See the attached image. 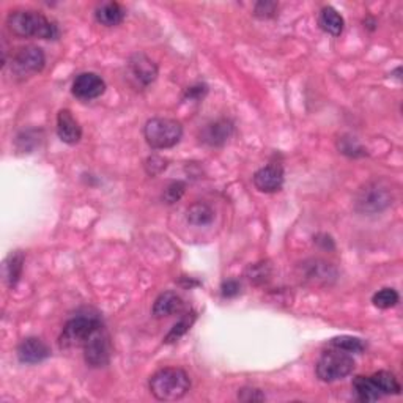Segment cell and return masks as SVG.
<instances>
[{"mask_svg": "<svg viewBox=\"0 0 403 403\" xmlns=\"http://www.w3.org/2000/svg\"><path fill=\"white\" fill-rule=\"evenodd\" d=\"M372 378L375 381V385L378 386L380 392L383 394V397L385 395H399L402 391L400 383L397 381V378H395V375L391 372L381 370L373 373Z\"/></svg>", "mask_w": 403, "mask_h": 403, "instance_id": "cell-22", "label": "cell"}, {"mask_svg": "<svg viewBox=\"0 0 403 403\" xmlns=\"http://www.w3.org/2000/svg\"><path fill=\"white\" fill-rule=\"evenodd\" d=\"M277 8H279V5L276 2H269V0H265V2H259L255 5V10H254V15L260 19H269L276 16Z\"/></svg>", "mask_w": 403, "mask_h": 403, "instance_id": "cell-28", "label": "cell"}, {"mask_svg": "<svg viewBox=\"0 0 403 403\" xmlns=\"http://www.w3.org/2000/svg\"><path fill=\"white\" fill-rule=\"evenodd\" d=\"M110 337L106 328L100 329L84 346V358L90 367H104L110 361Z\"/></svg>", "mask_w": 403, "mask_h": 403, "instance_id": "cell-9", "label": "cell"}, {"mask_svg": "<svg viewBox=\"0 0 403 403\" xmlns=\"http://www.w3.org/2000/svg\"><path fill=\"white\" fill-rule=\"evenodd\" d=\"M186 191V185L183 182H172L164 187L163 192V200L168 205H173L183 197V194Z\"/></svg>", "mask_w": 403, "mask_h": 403, "instance_id": "cell-27", "label": "cell"}, {"mask_svg": "<svg viewBox=\"0 0 403 403\" xmlns=\"http://www.w3.org/2000/svg\"><path fill=\"white\" fill-rule=\"evenodd\" d=\"M127 11L118 2H103L95 10V18L104 27H115L123 23Z\"/></svg>", "mask_w": 403, "mask_h": 403, "instance_id": "cell-17", "label": "cell"}, {"mask_svg": "<svg viewBox=\"0 0 403 403\" xmlns=\"http://www.w3.org/2000/svg\"><path fill=\"white\" fill-rule=\"evenodd\" d=\"M400 296L394 288H383L373 295L372 303L378 309H391L399 303Z\"/></svg>", "mask_w": 403, "mask_h": 403, "instance_id": "cell-25", "label": "cell"}, {"mask_svg": "<svg viewBox=\"0 0 403 403\" xmlns=\"http://www.w3.org/2000/svg\"><path fill=\"white\" fill-rule=\"evenodd\" d=\"M51 356L49 346L38 337H27L18 346V358L23 364H38Z\"/></svg>", "mask_w": 403, "mask_h": 403, "instance_id": "cell-14", "label": "cell"}, {"mask_svg": "<svg viewBox=\"0 0 403 403\" xmlns=\"http://www.w3.org/2000/svg\"><path fill=\"white\" fill-rule=\"evenodd\" d=\"M238 399L243 402H262V400H265V395H263L259 389L245 387L240 391Z\"/></svg>", "mask_w": 403, "mask_h": 403, "instance_id": "cell-31", "label": "cell"}, {"mask_svg": "<svg viewBox=\"0 0 403 403\" xmlns=\"http://www.w3.org/2000/svg\"><path fill=\"white\" fill-rule=\"evenodd\" d=\"M235 131V124L228 118H218L206 123L200 129V142L208 145V147H222L228 139L232 137Z\"/></svg>", "mask_w": 403, "mask_h": 403, "instance_id": "cell-11", "label": "cell"}, {"mask_svg": "<svg viewBox=\"0 0 403 403\" xmlns=\"http://www.w3.org/2000/svg\"><path fill=\"white\" fill-rule=\"evenodd\" d=\"M331 346H334V349L346 351V353H361L366 350V345L363 340L358 337H351V336L331 339Z\"/></svg>", "mask_w": 403, "mask_h": 403, "instance_id": "cell-23", "label": "cell"}, {"mask_svg": "<svg viewBox=\"0 0 403 403\" xmlns=\"http://www.w3.org/2000/svg\"><path fill=\"white\" fill-rule=\"evenodd\" d=\"M339 150L344 155L350 156V158H359V156H366V150L361 147L359 142L354 137H349L344 136L342 139H339Z\"/></svg>", "mask_w": 403, "mask_h": 403, "instance_id": "cell-26", "label": "cell"}, {"mask_svg": "<svg viewBox=\"0 0 403 403\" xmlns=\"http://www.w3.org/2000/svg\"><path fill=\"white\" fill-rule=\"evenodd\" d=\"M251 277L249 279L254 281V282H259V279L263 282L265 281V277L269 274V267L265 265V263H257V265L251 267Z\"/></svg>", "mask_w": 403, "mask_h": 403, "instance_id": "cell-32", "label": "cell"}, {"mask_svg": "<svg viewBox=\"0 0 403 403\" xmlns=\"http://www.w3.org/2000/svg\"><path fill=\"white\" fill-rule=\"evenodd\" d=\"M318 25L323 32L332 35V37H339V35L344 32L345 21L336 8H332V6H325V8L320 11Z\"/></svg>", "mask_w": 403, "mask_h": 403, "instance_id": "cell-18", "label": "cell"}, {"mask_svg": "<svg viewBox=\"0 0 403 403\" xmlns=\"http://www.w3.org/2000/svg\"><path fill=\"white\" fill-rule=\"evenodd\" d=\"M240 290H241V286H240L238 281L228 279V281H224V284H222L221 293H222V296H224V298H235V296L240 295Z\"/></svg>", "mask_w": 403, "mask_h": 403, "instance_id": "cell-30", "label": "cell"}, {"mask_svg": "<svg viewBox=\"0 0 403 403\" xmlns=\"http://www.w3.org/2000/svg\"><path fill=\"white\" fill-rule=\"evenodd\" d=\"M46 65V55L38 46H25L13 55L11 73L16 79L24 81L43 71Z\"/></svg>", "mask_w": 403, "mask_h": 403, "instance_id": "cell-7", "label": "cell"}, {"mask_svg": "<svg viewBox=\"0 0 403 403\" xmlns=\"http://www.w3.org/2000/svg\"><path fill=\"white\" fill-rule=\"evenodd\" d=\"M104 328L101 318L98 315H78L69 320L62 331L59 344L62 350L84 349L86 344L92 339L96 332Z\"/></svg>", "mask_w": 403, "mask_h": 403, "instance_id": "cell-4", "label": "cell"}, {"mask_svg": "<svg viewBox=\"0 0 403 403\" xmlns=\"http://www.w3.org/2000/svg\"><path fill=\"white\" fill-rule=\"evenodd\" d=\"M185 308V303L182 296L177 295L175 291H164V293L156 298L155 304H153V315L158 318L170 317L173 314H178Z\"/></svg>", "mask_w": 403, "mask_h": 403, "instance_id": "cell-16", "label": "cell"}, {"mask_svg": "<svg viewBox=\"0 0 403 403\" xmlns=\"http://www.w3.org/2000/svg\"><path fill=\"white\" fill-rule=\"evenodd\" d=\"M186 221L191 226H210L214 221V210L205 202H196L186 210Z\"/></svg>", "mask_w": 403, "mask_h": 403, "instance_id": "cell-20", "label": "cell"}, {"mask_svg": "<svg viewBox=\"0 0 403 403\" xmlns=\"http://www.w3.org/2000/svg\"><path fill=\"white\" fill-rule=\"evenodd\" d=\"M354 370V359L350 353L342 350H329L322 354L317 363V377L323 383H334L344 380Z\"/></svg>", "mask_w": 403, "mask_h": 403, "instance_id": "cell-6", "label": "cell"}, {"mask_svg": "<svg viewBox=\"0 0 403 403\" xmlns=\"http://www.w3.org/2000/svg\"><path fill=\"white\" fill-rule=\"evenodd\" d=\"M353 391L356 394L358 400L361 402H377L381 397H383V394L380 392L378 386L375 385V381L370 377H356L353 380Z\"/></svg>", "mask_w": 403, "mask_h": 403, "instance_id": "cell-19", "label": "cell"}, {"mask_svg": "<svg viewBox=\"0 0 403 403\" xmlns=\"http://www.w3.org/2000/svg\"><path fill=\"white\" fill-rule=\"evenodd\" d=\"M298 277L305 286L328 287L337 279V269L325 260L309 259L298 265Z\"/></svg>", "mask_w": 403, "mask_h": 403, "instance_id": "cell-8", "label": "cell"}, {"mask_svg": "<svg viewBox=\"0 0 403 403\" xmlns=\"http://www.w3.org/2000/svg\"><path fill=\"white\" fill-rule=\"evenodd\" d=\"M8 30L19 38L55 40L59 37V27L43 13L33 10H15L6 18Z\"/></svg>", "mask_w": 403, "mask_h": 403, "instance_id": "cell-1", "label": "cell"}, {"mask_svg": "<svg viewBox=\"0 0 403 403\" xmlns=\"http://www.w3.org/2000/svg\"><path fill=\"white\" fill-rule=\"evenodd\" d=\"M150 392L161 402H175L183 399L191 389V378L183 369L165 367L150 378Z\"/></svg>", "mask_w": 403, "mask_h": 403, "instance_id": "cell-2", "label": "cell"}, {"mask_svg": "<svg viewBox=\"0 0 403 403\" xmlns=\"http://www.w3.org/2000/svg\"><path fill=\"white\" fill-rule=\"evenodd\" d=\"M57 136L68 145H76L82 137L81 124L68 109H62L57 114Z\"/></svg>", "mask_w": 403, "mask_h": 403, "instance_id": "cell-15", "label": "cell"}, {"mask_svg": "<svg viewBox=\"0 0 403 403\" xmlns=\"http://www.w3.org/2000/svg\"><path fill=\"white\" fill-rule=\"evenodd\" d=\"M208 92V87L205 84H196V86H191L185 90V96L183 98L187 101H202L204 100V96Z\"/></svg>", "mask_w": 403, "mask_h": 403, "instance_id": "cell-29", "label": "cell"}, {"mask_svg": "<svg viewBox=\"0 0 403 403\" xmlns=\"http://www.w3.org/2000/svg\"><path fill=\"white\" fill-rule=\"evenodd\" d=\"M183 127L173 118L156 117L151 118L144 127V137L151 148L165 150L172 148L182 141Z\"/></svg>", "mask_w": 403, "mask_h": 403, "instance_id": "cell-5", "label": "cell"}, {"mask_svg": "<svg viewBox=\"0 0 403 403\" xmlns=\"http://www.w3.org/2000/svg\"><path fill=\"white\" fill-rule=\"evenodd\" d=\"M194 320H196V314H194V312H191V314L183 315V318L180 320L178 323L173 325V328L170 329L169 334L165 336L164 342L165 344H172V342H175V340H178L180 337H183L186 332L191 329Z\"/></svg>", "mask_w": 403, "mask_h": 403, "instance_id": "cell-24", "label": "cell"}, {"mask_svg": "<svg viewBox=\"0 0 403 403\" xmlns=\"http://www.w3.org/2000/svg\"><path fill=\"white\" fill-rule=\"evenodd\" d=\"M71 92L78 100L92 101L106 92V82L95 73H82L74 79Z\"/></svg>", "mask_w": 403, "mask_h": 403, "instance_id": "cell-12", "label": "cell"}, {"mask_svg": "<svg viewBox=\"0 0 403 403\" xmlns=\"http://www.w3.org/2000/svg\"><path fill=\"white\" fill-rule=\"evenodd\" d=\"M23 269H24V254L21 251L10 254L4 265L5 281L8 284V287L13 288L16 286L21 279V274H23Z\"/></svg>", "mask_w": 403, "mask_h": 403, "instance_id": "cell-21", "label": "cell"}, {"mask_svg": "<svg viewBox=\"0 0 403 403\" xmlns=\"http://www.w3.org/2000/svg\"><path fill=\"white\" fill-rule=\"evenodd\" d=\"M394 204V189L386 180H373L364 185L354 199V208L363 214H378Z\"/></svg>", "mask_w": 403, "mask_h": 403, "instance_id": "cell-3", "label": "cell"}, {"mask_svg": "<svg viewBox=\"0 0 403 403\" xmlns=\"http://www.w3.org/2000/svg\"><path fill=\"white\" fill-rule=\"evenodd\" d=\"M254 185L257 189L265 194H273L282 189L284 186V169L279 164L265 165L254 173Z\"/></svg>", "mask_w": 403, "mask_h": 403, "instance_id": "cell-13", "label": "cell"}, {"mask_svg": "<svg viewBox=\"0 0 403 403\" xmlns=\"http://www.w3.org/2000/svg\"><path fill=\"white\" fill-rule=\"evenodd\" d=\"M128 73L139 87H148L158 78V66L148 55L136 52L128 60Z\"/></svg>", "mask_w": 403, "mask_h": 403, "instance_id": "cell-10", "label": "cell"}]
</instances>
